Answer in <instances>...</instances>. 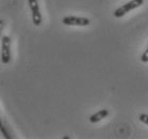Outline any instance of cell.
I'll list each match as a JSON object with an SVG mask.
<instances>
[{
  "label": "cell",
  "instance_id": "ba28073f",
  "mask_svg": "<svg viewBox=\"0 0 148 139\" xmlns=\"http://www.w3.org/2000/svg\"><path fill=\"white\" fill-rule=\"evenodd\" d=\"M141 60H142V62H144V63H146V62H148V47H147V49L142 54V56H141Z\"/></svg>",
  "mask_w": 148,
  "mask_h": 139
},
{
  "label": "cell",
  "instance_id": "277c9868",
  "mask_svg": "<svg viewBox=\"0 0 148 139\" xmlns=\"http://www.w3.org/2000/svg\"><path fill=\"white\" fill-rule=\"evenodd\" d=\"M29 2V7H30L31 13H32V19L35 26H40L43 18H42V14L40 11V6H38V1L37 0H28Z\"/></svg>",
  "mask_w": 148,
  "mask_h": 139
},
{
  "label": "cell",
  "instance_id": "8992f818",
  "mask_svg": "<svg viewBox=\"0 0 148 139\" xmlns=\"http://www.w3.org/2000/svg\"><path fill=\"white\" fill-rule=\"evenodd\" d=\"M0 129H1V133L3 134V136L5 137L7 139H11V136L10 134L7 132V129H5V126L3 125V123H2V121H1V124H0Z\"/></svg>",
  "mask_w": 148,
  "mask_h": 139
},
{
  "label": "cell",
  "instance_id": "3957f363",
  "mask_svg": "<svg viewBox=\"0 0 148 139\" xmlns=\"http://www.w3.org/2000/svg\"><path fill=\"white\" fill-rule=\"evenodd\" d=\"M62 23L66 26H88L91 24V21L88 17H78V16H66L62 19Z\"/></svg>",
  "mask_w": 148,
  "mask_h": 139
},
{
  "label": "cell",
  "instance_id": "6da1fadb",
  "mask_svg": "<svg viewBox=\"0 0 148 139\" xmlns=\"http://www.w3.org/2000/svg\"><path fill=\"white\" fill-rule=\"evenodd\" d=\"M143 3H144V0H131V1L127 2L126 4H124L123 7H119L118 9H116L114 11V16L116 18H121V17H123L127 13H129L130 11L141 7Z\"/></svg>",
  "mask_w": 148,
  "mask_h": 139
},
{
  "label": "cell",
  "instance_id": "52a82bcc",
  "mask_svg": "<svg viewBox=\"0 0 148 139\" xmlns=\"http://www.w3.org/2000/svg\"><path fill=\"white\" fill-rule=\"evenodd\" d=\"M138 119H140L141 122L145 123L146 125H148V115H146V113H141L140 117H138Z\"/></svg>",
  "mask_w": 148,
  "mask_h": 139
},
{
  "label": "cell",
  "instance_id": "7a4b0ae2",
  "mask_svg": "<svg viewBox=\"0 0 148 139\" xmlns=\"http://www.w3.org/2000/svg\"><path fill=\"white\" fill-rule=\"evenodd\" d=\"M11 60V39L9 37H2L1 39V61L8 64Z\"/></svg>",
  "mask_w": 148,
  "mask_h": 139
},
{
  "label": "cell",
  "instance_id": "5b68a950",
  "mask_svg": "<svg viewBox=\"0 0 148 139\" xmlns=\"http://www.w3.org/2000/svg\"><path fill=\"white\" fill-rule=\"evenodd\" d=\"M108 115H109L108 109H102V110L96 112V113H94V115H92L91 117H90V122L97 123V122H99V121H101L102 119L107 118Z\"/></svg>",
  "mask_w": 148,
  "mask_h": 139
}]
</instances>
